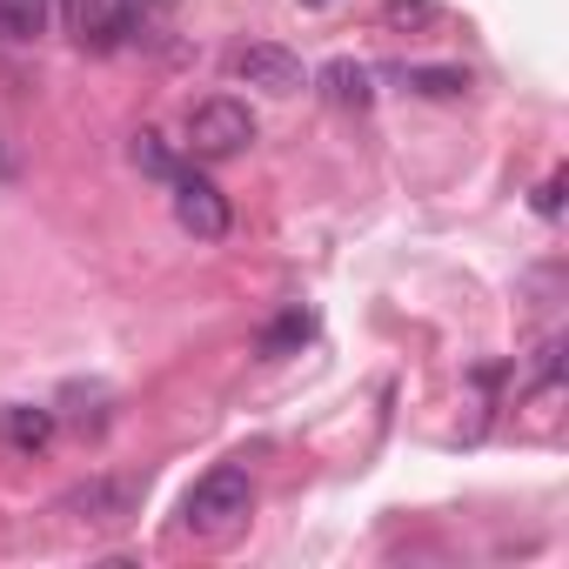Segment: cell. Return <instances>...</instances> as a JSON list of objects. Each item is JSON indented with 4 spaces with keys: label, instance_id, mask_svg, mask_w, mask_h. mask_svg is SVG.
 <instances>
[{
    "label": "cell",
    "instance_id": "6da1fadb",
    "mask_svg": "<svg viewBox=\"0 0 569 569\" xmlns=\"http://www.w3.org/2000/svg\"><path fill=\"white\" fill-rule=\"evenodd\" d=\"M248 509H254V476H248L241 462H214V469L181 496V529L201 536V542H221V536H234V529L248 522Z\"/></svg>",
    "mask_w": 569,
    "mask_h": 569
},
{
    "label": "cell",
    "instance_id": "7a4b0ae2",
    "mask_svg": "<svg viewBox=\"0 0 569 569\" xmlns=\"http://www.w3.org/2000/svg\"><path fill=\"white\" fill-rule=\"evenodd\" d=\"M181 148H188L194 161H234V154H248V148H254V114H248V101H228V94L194 101Z\"/></svg>",
    "mask_w": 569,
    "mask_h": 569
},
{
    "label": "cell",
    "instance_id": "3957f363",
    "mask_svg": "<svg viewBox=\"0 0 569 569\" xmlns=\"http://www.w3.org/2000/svg\"><path fill=\"white\" fill-rule=\"evenodd\" d=\"M54 509H61L68 522H88V529H121V522L141 509V482H134V476H88V482H74Z\"/></svg>",
    "mask_w": 569,
    "mask_h": 569
},
{
    "label": "cell",
    "instance_id": "277c9868",
    "mask_svg": "<svg viewBox=\"0 0 569 569\" xmlns=\"http://www.w3.org/2000/svg\"><path fill=\"white\" fill-rule=\"evenodd\" d=\"M134 21H141V0H61V28H68V41L88 48V54L121 48Z\"/></svg>",
    "mask_w": 569,
    "mask_h": 569
},
{
    "label": "cell",
    "instance_id": "5b68a950",
    "mask_svg": "<svg viewBox=\"0 0 569 569\" xmlns=\"http://www.w3.org/2000/svg\"><path fill=\"white\" fill-rule=\"evenodd\" d=\"M168 194H174V221L194 234V241H221L228 234V221H234V208H228V194L208 181V174H194V168H181L174 181H168Z\"/></svg>",
    "mask_w": 569,
    "mask_h": 569
},
{
    "label": "cell",
    "instance_id": "8992f818",
    "mask_svg": "<svg viewBox=\"0 0 569 569\" xmlns=\"http://www.w3.org/2000/svg\"><path fill=\"white\" fill-rule=\"evenodd\" d=\"M234 81H248V88H261V94H302V61L289 54V48H274V41H248V48H234Z\"/></svg>",
    "mask_w": 569,
    "mask_h": 569
},
{
    "label": "cell",
    "instance_id": "52a82bcc",
    "mask_svg": "<svg viewBox=\"0 0 569 569\" xmlns=\"http://www.w3.org/2000/svg\"><path fill=\"white\" fill-rule=\"evenodd\" d=\"M54 429H61V416H54L48 402H14V409H0V442L21 449V456H41V449L54 442Z\"/></svg>",
    "mask_w": 569,
    "mask_h": 569
},
{
    "label": "cell",
    "instance_id": "ba28073f",
    "mask_svg": "<svg viewBox=\"0 0 569 569\" xmlns=\"http://www.w3.org/2000/svg\"><path fill=\"white\" fill-rule=\"evenodd\" d=\"M316 88L329 94V108H356V114L376 101V74H369L362 61H329V68L316 74Z\"/></svg>",
    "mask_w": 569,
    "mask_h": 569
},
{
    "label": "cell",
    "instance_id": "9c48e42d",
    "mask_svg": "<svg viewBox=\"0 0 569 569\" xmlns=\"http://www.w3.org/2000/svg\"><path fill=\"white\" fill-rule=\"evenodd\" d=\"M48 34V0H0V41L8 48H28Z\"/></svg>",
    "mask_w": 569,
    "mask_h": 569
},
{
    "label": "cell",
    "instance_id": "30bf717a",
    "mask_svg": "<svg viewBox=\"0 0 569 569\" xmlns=\"http://www.w3.org/2000/svg\"><path fill=\"white\" fill-rule=\"evenodd\" d=\"M402 81H409L416 94H429V101H456V94H469V74H462V68H402Z\"/></svg>",
    "mask_w": 569,
    "mask_h": 569
},
{
    "label": "cell",
    "instance_id": "8fae6325",
    "mask_svg": "<svg viewBox=\"0 0 569 569\" xmlns=\"http://www.w3.org/2000/svg\"><path fill=\"white\" fill-rule=\"evenodd\" d=\"M128 154H134V168H141V174H154V181H174V174H181V161H174V148H168V141H161L154 128H141Z\"/></svg>",
    "mask_w": 569,
    "mask_h": 569
},
{
    "label": "cell",
    "instance_id": "7c38bea8",
    "mask_svg": "<svg viewBox=\"0 0 569 569\" xmlns=\"http://www.w3.org/2000/svg\"><path fill=\"white\" fill-rule=\"evenodd\" d=\"M556 382H562V336H542V342H536V356H529V389H536V396H549Z\"/></svg>",
    "mask_w": 569,
    "mask_h": 569
},
{
    "label": "cell",
    "instance_id": "4fadbf2b",
    "mask_svg": "<svg viewBox=\"0 0 569 569\" xmlns=\"http://www.w3.org/2000/svg\"><path fill=\"white\" fill-rule=\"evenodd\" d=\"M382 21H389L396 34H416V28H436V21H442V8H436V0H389Z\"/></svg>",
    "mask_w": 569,
    "mask_h": 569
},
{
    "label": "cell",
    "instance_id": "5bb4252c",
    "mask_svg": "<svg viewBox=\"0 0 569 569\" xmlns=\"http://www.w3.org/2000/svg\"><path fill=\"white\" fill-rule=\"evenodd\" d=\"M296 342H309V316L296 309V316H281L268 336H261V356H281V349H296Z\"/></svg>",
    "mask_w": 569,
    "mask_h": 569
},
{
    "label": "cell",
    "instance_id": "9a60e30c",
    "mask_svg": "<svg viewBox=\"0 0 569 569\" xmlns=\"http://www.w3.org/2000/svg\"><path fill=\"white\" fill-rule=\"evenodd\" d=\"M556 194H562V181L549 174V181H542V194H536V208H542V214H556Z\"/></svg>",
    "mask_w": 569,
    "mask_h": 569
},
{
    "label": "cell",
    "instance_id": "2e32d148",
    "mask_svg": "<svg viewBox=\"0 0 569 569\" xmlns=\"http://www.w3.org/2000/svg\"><path fill=\"white\" fill-rule=\"evenodd\" d=\"M302 8H329V0H302Z\"/></svg>",
    "mask_w": 569,
    "mask_h": 569
}]
</instances>
